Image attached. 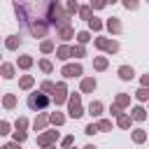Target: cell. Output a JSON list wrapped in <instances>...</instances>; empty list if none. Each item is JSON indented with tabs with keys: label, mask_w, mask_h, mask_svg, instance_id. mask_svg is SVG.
Here are the masks:
<instances>
[{
	"label": "cell",
	"mask_w": 149,
	"mask_h": 149,
	"mask_svg": "<svg viewBox=\"0 0 149 149\" xmlns=\"http://www.w3.org/2000/svg\"><path fill=\"white\" fill-rule=\"evenodd\" d=\"M102 26H105V28H107L109 33H114V35H119V33L123 30V26H121V21H119V16H109V19H107V21H105Z\"/></svg>",
	"instance_id": "cell-9"
},
{
	"label": "cell",
	"mask_w": 149,
	"mask_h": 149,
	"mask_svg": "<svg viewBox=\"0 0 149 149\" xmlns=\"http://www.w3.org/2000/svg\"><path fill=\"white\" fill-rule=\"evenodd\" d=\"M123 7L126 9H137L140 7V0H123Z\"/></svg>",
	"instance_id": "cell-40"
},
{
	"label": "cell",
	"mask_w": 149,
	"mask_h": 149,
	"mask_svg": "<svg viewBox=\"0 0 149 149\" xmlns=\"http://www.w3.org/2000/svg\"><path fill=\"white\" fill-rule=\"evenodd\" d=\"M105 2H107V5H116L119 0H105Z\"/></svg>",
	"instance_id": "cell-49"
},
{
	"label": "cell",
	"mask_w": 149,
	"mask_h": 149,
	"mask_svg": "<svg viewBox=\"0 0 149 149\" xmlns=\"http://www.w3.org/2000/svg\"><path fill=\"white\" fill-rule=\"evenodd\" d=\"M86 23H88V28H91V30H95V33H98V30H102V21H100V19H95V16H91Z\"/></svg>",
	"instance_id": "cell-31"
},
{
	"label": "cell",
	"mask_w": 149,
	"mask_h": 149,
	"mask_svg": "<svg viewBox=\"0 0 149 149\" xmlns=\"http://www.w3.org/2000/svg\"><path fill=\"white\" fill-rule=\"evenodd\" d=\"M114 105H119L121 109H123V107H128V105H130V95H128V93H116Z\"/></svg>",
	"instance_id": "cell-24"
},
{
	"label": "cell",
	"mask_w": 149,
	"mask_h": 149,
	"mask_svg": "<svg viewBox=\"0 0 149 149\" xmlns=\"http://www.w3.org/2000/svg\"><path fill=\"white\" fill-rule=\"evenodd\" d=\"M16 65H19L21 70H28V68L33 65V56H28V54H26V56H19V58H16Z\"/></svg>",
	"instance_id": "cell-22"
},
{
	"label": "cell",
	"mask_w": 149,
	"mask_h": 149,
	"mask_svg": "<svg viewBox=\"0 0 149 149\" xmlns=\"http://www.w3.org/2000/svg\"><path fill=\"white\" fill-rule=\"evenodd\" d=\"M47 123H49V114H44V112H42V114H37V116H35L33 128H35V130H44V128H47Z\"/></svg>",
	"instance_id": "cell-13"
},
{
	"label": "cell",
	"mask_w": 149,
	"mask_h": 149,
	"mask_svg": "<svg viewBox=\"0 0 149 149\" xmlns=\"http://www.w3.org/2000/svg\"><path fill=\"white\" fill-rule=\"evenodd\" d=\"M68 114L72 119H79L84 114V107H81V93H70L68 95Z\"/></svg>",
	"instance_id": "cell-2"
},
{
	"label": "cell",
	"mask_w": 149,
	"mask_h": 149,
	"mask_svg": "<svg viewBox=\"0 0 149 149\" xmlns=\"http://www.w3.org/2000/svg\"><path fill=\"white\" fill-rule=\"evenodd\" d=\"M0 149H19V142H14V140H12V142H7V144H2Z\"/></svg>",
	"instance_id": "cell-45"
},
{
	"label": "cell",
	"mask_w": 149,
	"mask_h": 149,
	"mask_svg": "<svg viewBox=\"0 0 149 149\" xmlns=\"http://www.w3.org/2000/svg\"><path fill=\"white\" fill-rule=\"evenodd\" d=\"M144 140H147V130H144V128H135V130H133V142H135V144H142Z\"/></svg>",
	"instance_id": "cell-26"
},
{
	"label": "cell",
	"mask_w": 149,
	"mask_h": 149,
	"mask_svg": "<svg viewBox=\"0 0 149 149\" xmlns=\"http://www.w3.org/2000/svg\"><path fill=\"white\" fill-rule=\"evenodd\" d=\"M93 47H95V49H100V51H105V54H109V56L119 51V42L107 40V37H95V40H93Z\"/></svg>",
	"instance_id": "cell-4"
},
{
	"label": "cell",
	"mask_w": 149,
	"mask_h": 149,
	"mask_svg": "<svg viewBox=\"0 0 149 149\" xmlns=\"http://www.w3.org/2000/svg\"><path fill=\"white\" fill-rule=\"evenodd\" d=\"M9 128H12V123H9V121H0V135H7V133H9Z\"/></svg>",
	"instance_id": "cell-43"
},
{
	"label": "cell",
	"mask_w": 149,
	"mask_h": 149,
	"mask_svg": "<svg viewBox=\"0 0 149 149\" xmlns=\"http://www.w3.org/2000/svg\"><path fill=\"white\" fill-rule=\"evenodd\" d=\"M54 102L56 105H63L65 100H68V86H65V81H58V84H54Z\"/></svg>",
	"instance_id": "cell-6"
},
{
	"label": "cell",
	"mask_w": 149,
	"mask_h": 149,
	"mask_svg": "<svg viewBox=\"0 0 149 149\" xmlns=\"http://www.w3.org/2000/svg\"><path fill=\"white\" fill-rule=\"evenodd\" d=\"M77 9H79V2H77V0H70V2H68V5H65V12H68V14H70V16H72V14H74V12H77Z\"/></svg>",
	"instance_id": "cell-37"
},
{
	"label": "cell",
	"mask_w": 149,
	"mask_h": 149,
	"mask_svg": "<svg viewBox=\"0 0 149 149\" xmlns=\"http://www.w3.org/2000/svg\"><path fill=\"white\" fill-rule=\"evenodd\" d=\"M79 91H81V93H93V91H95V79H93V77H81Z\"/></svg>",
	"instance_id": "cell-10"
},
{
	"label": "cell",
	"mask_w": 149,
	"mask_h": 149,
	"mask_svg": "<svg viewBox=\"0 0 149 149\" xmlns=\"http://www.w3.org/2000/svg\"><path fill=\"white\" fill-rule=\"evenodd\" d=\"M130 121H133V119H130L128 114H123V112L116 116V126H119V128H130Z\"/></svg>",
	"instance_id": "cell-27"
},
{
	"label": "cell",
	"mask_w": 149,
	"mask_h": 149,
	"mask_svg": "<svg viewBox=\"0 0 149 149\" xmlns=\"http://www.w3.org/2000/svg\"><path fill=\"white\" fill-rule=\"evenodd\" d=\"M116 72H119V77H121L123 81H130V79L135 77V70H133L130 65H121V68H119Z\"/></svg>",
	"instance_id": "cell-14"
},
{
	"label": "cell",
	"mask_w": 149,
	"mask_h": 149,
	"mask_svg": "<svg viewBox=\"0 0 149 149\" xmlns=\"http://www.w3.org/2000/svg\"><path fill=\"white\" fill-rule=\"evenodd\" d=\"M65 149H77V147H65Z\"/></svg>",
	"instance_id": "cell-50"
},
{
	"label": "cell",
	"mask_w": 149,
	"mask_h": 149,
	"mask_svg": "<svg viewBox=\"0 0 149 149\" xmlns=\"http://www.w3.org/2000/svg\"><path fill=\"white\" fill-rule=\"evenodd\" d=\"M0 74H2L5 79H12V77H14V65H12V63H2V65H0Z\"/></svg>",
	"instance_id": "cell-23"
},
{
	"label": "cell",
	"mask_w": 149,
	"mask_h": 149,
	"mask_svg": "<svg viewBox=\"0 0 149 149\" xmlns=\"http://www.w3.org/2000/svg\"><path fill=\"white\" fill-rule=\"evenodd\" d=\"M84 133H86V135H95V133H98V126H95V123L91 121V123H88V126L84 128Z\"/></svg>",
	"instance_id": "cell-41"
},
{
	"label": "cell",
	"mask_w": 149,
	"mask_h": 149,
	"mask_svg": "<svg viewBox=\"0 0 149 149\" xmlns=\"http://www.w3.org/2000/svg\"><path fill=\"white\" fill-rule=\"evenodd\" d=\"M56 140H58V130H44V133L37 135V144H40V147L56 144Z\"/></svg>",
	"instance_id": "cell-7"
},
{
	"label": "cell",
	"mask_w": 149,
	"mask_h": 149,
	"mask_svg": "<svg viewBox=\"0 0 149 149\" xmlns=\"http://www.w3.org/2000/svg\"><path fill=\"white\" fill-rule=\"evenodd\" d=\"M26 137H28V135H26V130H14V135H12V140H14V142H19V144H21V142H26Z\"/></svg>",
	"instance_id": "cell-36"
},
{
	"label": "cell",
	"mask_w": 149,
	"mask_h": 149,
	"mask_svg": "<svg viewBox=\"0 0 149 149\" xmlns=\"http://www.w3.org/2000/svg\"><path fill=\"white\" fill-rule=\"evenodd\" d=\"M61 144H63V147H72V144H74V135H65V137L61 140Z\"/></svg>",
	"instance_id": "cell-42"
},
{
	"label": "cell",
	"mask_w": 149,
	"mask_h": 149,
	"mask_svg": "<svg viewBox=\"0 0 149 149\" xmlns=\"http://www.w3.org/2000/svg\"><path fill=\"white\" fill-rule=\"evenodd\" d=\"M42 149H56V144H47V147H42Z\"/></svg>",
	"instance_id": "cell-47"
},
{
	"label": "cell",
	"mask_w": 149,
	"mask_h": 149,
	"mask_svg": "<svg viewBox=\"0 0 149 149\" xmlns=\"http://www.w3.org/2000/svg\"><path fill=\"white\" fill-rule=\"evenodd\" d=\"M128 116H130L133 121H144V119H147V109H144L142 105H137V107H133V109H130V114H128Z\"/></svg>",
	"instance_id": "cell-12"
},
{
	"label": "cell",
	"mask_w": 149,
	"mask_h": 149,
	"mask_svg": "<svg viewBox=\"0 0 149 149\" xmlns=\"http://www.w3.org/2000/svg\"><path fill=\"white\" fill-rule=\"evenodd\" d=\"M40 91H42V93H47V95H49V93H51V91H54V81H42V86H40Z\"/></svg>",
	"instance_id": "cell-38"
},
{
	"label": "cell",
	"mask_w": 149,
	"mask_h": 149,
	"mask_svg": "<svg viewBox=\"0 0 149 149\" xmlns=\"http://www.w3.org/2000/svg\"><path fill=\"white\" fill-rule=\"evenodd\" d=\"M2 107H5V109H14V107H16V93H7V95L2 98Z\"/></svg>",
	"instance_id": "cell-20"
},
{
	"label": "cell",
	"mask_w": 149,
	"mask_h": 149,
	"mask_svg": "<svg viewBox=\"0 0 149 149\" xmlns=\"http://www.w3.org/2000/svg\"><path fill=\"white\" fill-rule=\"evenodd\" d=\"M72 56H74V58H84V56H86L84 44H72V47H70V58H72Z\"/></svg>",
	"instance_id": "cell-19"
},
{
	"label": "cell",
	"mask_w": 149,
	"mask_h": 149,
	"mask_svg": "<svg viewBox=\"0 0 149 149\" xmlns=\"http://www.w3.org/2000/svg\"><path fill=\"white\" fill-rule=\"evenodd\" d=\"M47 30H49V23H47V21H42V19H37V21H33V23H30V33H33L35 37H44V35H47Z\"/></svg>",
	"instance_id": "cell-8"
},
{
	"label": "cell",
	"mask_w": 149,
	"mask_h": 149,
	"mask_svg": "<svg viewBox=\"0 0 149 149\" xmlns=\"http://www.w3.org/2000/svg\"><path fill=\"white\" fill-rule=\"evenodd\" d=\"M77 14H79V16L84 19V21H88V19L93 16V9H91L88 5H84V7H79V9H77Z\"/></svg>",
	"instance_id": "cell-28"
},
{
	"label": "cell",
	"mask_w": 149,
	"mask_h": 149,
	"mask_svg": "<svg viewBox=\"0 0 149 149\" xmlns=\"http://www.w3.org/2000/svg\"><path fill=\"white\" fill-rule=\"evenodd\" d=\"M47 23H49V26H56V28L70 26V14H68L56 0H51V2L47 5Z\"/></svg>",
	"instance_id": "cell-1"
},
{
	"label": "cell",
	"mask_w": 149,
	"mask_h": 149,
	"mask_svg": "<svg viewBox=\"0 0 149 149\" xmlns=\"http://www.w3.org/2000/svg\"><path fill=\"white\" fill-rule=\"evenodd\" d=\"M107 65H109V61H107V56H95V58H93V68H95L98 72H102V70H107Z\"/></svg>",
	"instance_id": "cell-17"
},
{
	"label": "cell",
	"mask_w": 149,
	"mask_h": 149,
	"mask_svg": "<svg viewBox=\"0 0 149 149\" xmlns=\"http://www.w3.org/2000/svg\"><path fill=\"white\" fill-rule=\"evenodd\" d=\"M135 98H137L140 102H144V100H149V88H147V86H140V88L135 91Z\"/></svg>",
	"instance_id": "cell-30"
},
{
	"label": "cell",
	"mask_w": 149,
	"mask_h": 149,
	"mask_svg": "<svg viewBox=\"0 0 149 149\" xmlns=\"http://www.w3.org/2000/svg\"><path fill=\"white\" fill-rule=\"evenodd\" d=\"M28 126H30V121H28L26 116H19V119L14 121V128H16V130H26Z\"/></svg>",
	"instance_id": "cell-33"
},
{
	"label": "cell",
	"mask_w": 149,
	"mask_h": 149,
	"mask_svg": "<svg viewBox=\"0 0 149 149\" xmlns=\"http://www.w3.org/2000/svg\"><path fill=\"white\" fill-rule=\"evenodd\" d=\"M56 33H58V37H61L63 42H68V40H72V37H74L72 26H61V28H56Z\"/></svg>",
	"instance_id": "cell-11"
},
{
	"label": "cell",
	"mask_w": 149,
	"mask_h": 149,
	"mask_svg": "<svg viewBox=\"0 0 149 149\" xmlns=\"http://www.w3.org/2000/svg\"><path fill=\"white\" fill-rule=\"evenodd\" d=\"M95 126H98V133H100V130H112V121H109V119H100Z\"/></svg>",
	"instance_id": "cell-35"
},
{
	"label": "cell",
	"mask_w": 149,
	"mask_h": 149,
	"mask_svg": "<svg viewBox=\"0 0 149 149\" xmlns=\"http://www.w3.org/2000/svg\"><path fill=\"white\" fill-rule=\"evenodd\" d=\"M49 123H51V126H63V123H65V116H63L61 112H51V114H49Z\"/></svg>",
	"instance_id": "cell-25"
},
{
	"label": "cell",
	"mask_w": 149,
	"mask_h": 149,
	"mask_svg": "<svg viewBox=\"0 0 149 149\" xmlns=\"http://www.w3.org/2000/svg\"><path fill=\"white\" fill-rule=\"evenodd\" d=\"M54 49H56V44H54V40H44V42L40 44V51H42V54H51Z\"/></svg>",
	"instance_id": "cell-29"
},
{
	"label": "cell",
	"mask_w": 149,
	"mask_h": 149,
	"mask_svg": "<svg viewBox=\"0 0 149 149\" xmlns=\"http://www.w3.org/2000/svg\"><path fill=\"white\" fill-rule=\"evenodd\" d=\"M88 7H91V9H102V7H107V2H105V0H91Z\"/></svg>",
	"instance_id": "cell-39"
},
{
	"label": "cell",
	"mask_w": 149,
	"mask_h": 149,
	"mask_svg": "<svg viewBox=\"0 0 149 149\" xmlns=\"http://www.w3.org/2000/svg\"><path fill=\"white\" fill-rule=\"evenodd\" d=\"M56 58H58V61H68V58H70V47H68V44H61V47L56 49Z\"/></svg>",
	"instance_id": "cell-21"
},
{
	"label": "cell",
	"mask_w": 149,
	"mask_h": 149,
	"mask_svg": "<svg viewBox=\"0 0 149 149\" xmlns=\"http://www.w3.org/2000/svg\"><path fill=\"white\" fill-rule=\"evenodd\" d=\"M33 84H35V77H33V74H23V77L19 79V88H23V91L33 88Z\"/></svg>",
	"instance_id": "cell-18"
},
{
	"label": "cell",
	"mask_w": 149,
	"mask_h": 149,
	"mask_svg": "<svg viewBox=\"0 0 149 149\" xmlns=\"http://www.w3.org/2000/svg\"><path fill=\"white\" fill-rule=\"evenodd\" d=\"M109 114H112V116H119V114H121V107H119V105H112V107H109Z\"/></svg>",
	"instance_id": "cell-44"
},
{
	"label": "cell",
	"mask_w": 149,
	"mask_h": 149,
	"mask_svg": "<svg viewBox=\"0 0 149 149\" xmlns=\"http://www.w3.org/2000/svg\"><path fill=\"white\" fill-rule=\"evenodd\" d=\"M140 81H142V86H149V74H142V79H140Z\"/></svg>",
	"instance_id": "cell-46"
},
{
	"label": "cell",
	"mask_w": 149,
	"mask_h": 149,
	"mask_svg": "<svg viewBox=\"0 0 149 149\" xmlns=\"http://www.w3.org/2000/svg\"><path fill=\"white\" fill-rule=\"evenodd\" d=\"M88 114H91V119H98V116L102 114V102H100V100H91V105H88Z\"/></svg>",
	"instance_id": "cell-15"
},
{
	"label": "cell",
	"mask_w": 149,
	"mask_h": 149,
	"mask_svg": "<svg viewBox=\"0 0 149 149\" xmlns=\"http://www.w3.org/2000/svg\"><path fill=\"white\" fill-rule=\"evenodd\" d=\"M84 149H98V147H95V144H86Z\"/></svg>",
	"instance_id": "cell-48"
},
{
	"label": "cell",
	"mask_w": 149,
	"mask_h": 149,
	"mask_svg": "<svg viewBox=\"0 0 149 149\" xmlns=\"http://www.w3.org/2000/svg\"><path fill=\"white\" fill-rule=\"evenodd\" d=\"M37 65H40V70H42V72H47V74H49V72H54V65H51V61H47V58H42Z\"/></svg>",
	"instance_id": "cell-34"
},
{
	"label": "cell",
	"mask_w": 149,
	"mask_h": 149,
	"mask_svg": "<svg viewBox=\"0 0 149 149\" xmlns=\"http://www.w3.org/2000/svg\"><path fill=\"white\" fill-rule=\"evenodd\" d=\"M74 37H77V42H79V44H86V42H91V33H88V30H79Z\"/></svg>",
	"instance_id": "cell-32"
},
{
	"label": "cell",
	"mask_w": 149,
	"mask_h": 149,
	"mask_svg": "<svg viewBox=\"0 0 149 149\" xmlns=\"http://www.w3.org/2000/svg\"><path fill=\"white\" fill-rule=\"evenodd\" d=\"M61 74H63L65 79H74V77H81V74H84V68H81L79 63H65L63 70H61Z\"/></svg>",
	"instance_id": "cell-5"
},
{
	"label": "cell",
	"mask_w": 149,
	"mask_h": 149,
	"mask_svg": "<svg viewBox=\"0 0 149 149\" xmlns=\"http://www.w3.org/2000/svg\"><path fill=\"white\" fill-rule=\"evenodd\" d=\"M47 105H49V95H47V93L37 91V93H30V95H28V107H30V109L42 112Z\"/></svg>",
	"instance_id": "cell-3"
},
{
	"label": "cell",
	"mask_w": 149,
	"mask_h": 149,
	"mask_svg": "<svg viewBox=\"0 0 149 149\" xmlns=\"http://www.w3.org/2000/svg\"><path fill=\"white\" fill-rule=\"evenodd\" d=\"M19 44H21V37H19V35H9V37L5 40V47H7L9 51H16Z\"/></svg>",
	"instance_id": "cell-16"
}]
</instances>
